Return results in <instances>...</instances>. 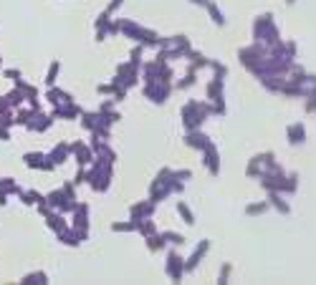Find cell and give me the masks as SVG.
I'll return each mask as SVG.
<instances>
[{
	"label": "cell",
	"mask_w": 316,
	"mask_h": 285,
	"mask_svg": "<svg viewBox=\"0 0 316 285\" xmlns=\"http://www.w3.org/2000/svg\"><path fill=\"white\" fill-rule=\"evenodd\" d=\"M3 76H5V78H10V81H18L23 73H20V69H3Z\"/></svg>",
	"instance_id": "obj_49"
},
{
	"label": "cell",
	"mask_w": 316,
	"mask_h": 285,
	"mask_svg": "<svg viewBox=\"0 0 316 285\" xmlns=\"http://www.w3.org/2000/svg\"><path fill=\"white\" fill-rule=\"evenodd\" d=\"M0 73H3V58H0Z\"/></svg>",
	"instance_id": "obj_58"
},
{
	"label": "cell",
	"mask_w": 316,
	"mask_h": 285,
	"mask_svg": "<svg viewBox=\"0 0 316 285\" xmlns=\"http://www.w3.org/2000/svg\"><path fill=\"white\" fill-rule=\"evenodd\" d=\"M46 205L51 210L63 212V214H71L74 207L79 205V200H76V197H71V194H66V192H63V187H61V189H53V192L46 194Z\"/></svg>",
	"instance_id": "obj_11"
},
{
	"label": "cell",
	"mask_w": 316,
	"mask_h": 285,
	"mask_svg": "<svg viewBox=\"0 0 316 285\" xmlns=\"http://www.w3.org/2000/svg\"><path fill=\"white\" fill-rule=\"evenodd\" d=\"M23 162H26L28 169H38V172H53L56 169V164L48 159V154H43V151H26Z\"/></svg>",
	"instance_id": "obj_15"
},
{
	"label": "cell",
	"mask_w": 316,
	"mask_h": 285,
	"mask_svg": "<svg viewBox=\"0 0 316 285\" xmlns=\"http://www.w3.org/2000/svg\"><path fill=\"white\" fill-rule=\"evenodd\" d=\"M18 200L23 202L26 207H36V205H40V202H46V194H40V192H36V189H20Z\"/></svg>",
	"instance_id": "obj_29"
},
{
	"label": "cell",
	"mask_w": 316,
	"mask_h": 285,
	"mask_svg": "<svg viewBox=\"0 0 316 285\" xmlns=\"http://www.w3.org/2000/svg\"><path fill=\"white\" fill-rule=\"evenodd\" d=\"M175 207H177V214L182 217L185 225H195V212L187 207V202H175Z\"/></svg>",
	"instance_id": "obj_36"
},
{
	"label": "cell",
	"mask_w": 316,
	"mask_h": 285,
	"mask_svg": "<svg viewBox=\"0 0 316 285\" xmlns=\"http://www.w3.org/2000/svg\"><path fill=\"white\" fill-rule=\"evenodd\" d=\"M182 126L185 131H193V129H202V124L213 116V106H210V101H195L190 99L185 106H182Z\"/></svg>",
	"instance_id": "obj_4"
},
{
	"label": "cell",
	"mask_w": 316,
	"mask_h": 285,
	"mask_svg": "<svg viewBox=\"0 0 316 285\" xmlns=\"http://www.w3.org/2000/svg\"><path fill=\"white\" fill-rule=\"evenodd\" d=\"M38 108H31V106H18L15 108V126H28V121L33 119V114Z\"/></svg>",
	"instance_id": "obj_34"
},
{
	"label": "cell",
	"mask_w": 316,
	"mask_h": 285,
	"mask_svg": "<svg viewBox=\"0 0 316 285\" xmlns=\"http://www.w3.org/2000/svg\"><path fill=\"white\" fill-rule=\"evenodd\" d=\"M117 101H114V96L112 99H107V101H101V106H99V111H104V114H109V111H117Z\"/></svg>",
	"instance_id": "obj_48"
},
{
	"label": "cell",
	"mask_w": 316,
	"mask_h": 285,
	"mask_svg": "<svg viewBox=\"0 0 316 285\" xmlns=\"http://www.w3.org/2000/svg\"><path fill=\"white\" fill-rule=\"evenodd\" d=\"M83 182H86V167H79L76 177H74V184L79 187V184H83Z\"/></svg>",
	"instance_id": "obj_50"
},
{
	"label": "cell",
	"mask_w": 316,
	"mask_h": 285,
	"mask_svg": "<svg viewBox=\"0 0 316 285\" xmlns=\"http://www.w3.org/2000/svg\"><path fill=\"white\" fill-rule=\"evenodd\" d=\"M268 205L276 212H281V214H291V205L283 200L281 192H268Z\"/></svg>",
	"instance_id": "obj_30"
},
{
	"label": "cell",
	"mask_w": 316,
	"mask_h": 285,
	"mask_svg": "<svg viewBox=\"0 0 316 285\" xmlns=\"http://www.w3.org/2000/svg\"><path fill=\"white\" fill-rule=\"evenodd\" d=\"M190 3H193V5H198V8H205V5L210 3V0H190Z\"/></svg>",
	"instance_id": "obj_56"
},
{
	"label": "cell",
	"mask_w": 316,
	"mask_h": 285,
	"mask_svg": "<svg viewBox=\"0 0 316 285\" xmlns=\"http://www.w3.org/2000/svg\"><path fill=\"white\" fill-rule=\"evenodd\" d=\"M0 189H5L8 194H15V197L20 194V187L15 184V179H13V177H3V179H0Z\"/></svg>",
	"instance_id": "obj_43"
},
{
	"label": "cell",
	"mask_w": 316,
	"mask_h": 285,
	"mask_svg": "<svg viewBox=\"0 0 316 285\" xmlns=\"http://www.w3.org/2000/svg\"><path fill=\"white\" fill-rule=\"evenodd\" d=\"M81 114H83V108H81L76 101L58 104V106H53V111H51V116H53L56 121H76Z\"/></svg>",
	"instance_id": "obj_14"
},
{
	"label": "cell",
	"mask_w": 316,
	"mask_h": 285,
	"mask_svg": "<svg viewBox=\"0 0 316 285\" xmlns=\"http://www.w3.org/2000/svg\"><path fill=\"white\" fill-rule=\"evenodd\" d=\"M207 252H210V240L205 237V240H200V243H198V248L193 250V255L185 260V273H193L195 268H200V262H202V257Z\"/></svg>",
	"instance_id": "obj_17"
},
{
	"label": "cell",
	"mask_w": 316,
	"mask_h": 285,
	"mask_svg": "<svg viewBox=\"0 0 316 285\" xmlns=\"http://www.w3.org/2000/svg\"><path fill=\"white\" fill-rule=\"evenodd\" d=\"M8 197H10V194H8L5 189H0V207H5V205H8Z\"/></svg>",
	"instance_id": "obj_55"
},
{
	"label": "cell",
	"mask_w": 316,
	"mask_h": 285,
	"mask_svg": "<svg viewBox=\"0 0 316 285\" xmlns=\"http://www.w3.org/2000/svg\"><path fill=\"white\" fill-rule=\"evenodd\" d=\"M293 3H296V0H286V5H293Z\"/></svg>",
	"instance_id": "obj_57"
},
{
	"label": "cell",
	"mask_w": 316,
	"mask_h": 285,
	"mask_svg": "<svg viewBox=\"0 0 316 285\" xmlns=\"http://www.w3.org/2000/svg\"><path fill=\"white\" fill-rule=\"evenodd\" d=\"M121 5H124V0H112V3H109V5H107V10H109V13H112V15H114V13H117V10H119V8H121Z\"/></svg>",
	"instance_id": "obj_54"
},
{
	"label": "cell",
	"mask_w": 316,
	"mask_h": 285,
	"mask_svg": "<svg viewBox=\"0 0 316 285\" xmlns=\"http://www.w3.org/2000/svg\"><path fill=\"white\" fill-rule=\"evenodd\" d=\"M56 237H58V243H63L66 248H79V245L83 243V240H81V235H79V232H76L71 225H69L66 230H63V232H58Z\"/></svg>",
	"instance_id": "obj_28"
},
{
	"label": "cell",
	"mask_w": 316,
	"mask_h": 285,
	"mask_svg": "<svg viewBox=\"0 0 316 285\" xmlns=\"http://www.w3.org/2000/svg\"><path fill=\"white\" fill-rule=\"evenodd\" d=\"M5 111H15V108L8 104V96H0V114H5Z\"/></svg>",
	"instance_id": "obj_52"
},
{
	"label": "cell",
	"mask_w": 316,
	"mask_h": 285,
	"mask_svg": "<svg viewBox=\"0 0 316 285\" xmlns=\"http://www.w3.org/2000/svg\"><path fill=\"white\" fill-rule=\"evenodd\" d=\"M164 273L172 283H182V278H185V257L177 255L175 250H170L167 252V260H164Z\"/></svg>",
	"instance_id": "obj_13"
},
{
	"label": "cell",
	"mask_w": 316,
	"mask_h": 285,
	"mask_svg": "<svg viewBox=\"0 0 316 285\" xmlns=\"http://www.w3.org/2000/svg\"><path fill=\"white\" fill-rule=\"evenodd\" d=\"M162 237L167 240V245H182L185 243V235L182 232H175V230H164Z\"/></svg>",
	"instance_id": "obj_42"
},
{
	"label": "cell",
	"mask_w": 316,
	"mask_h": 285,
	"mask_svg": "<svg viewBox=\"0 0 316 285\" xmlns=\"http://www.w3.org/2000/svg\"><path fill=\"white\" fill-rule=\"evenodd\" d=\"M69 157H71V146H69V142H58V144L48 151V159H51L56 167L66 164V162H69Z\"/></svg>",
	"instance_id": "obj_24"
},
{
	"label": "cell",
	"mask_w": 316,
	"mask_h": 285,
	"mask_svg": "<svg viewBox=\"0 0 316 285\" xmlns=\"http://www.w3.org/2000/svg\"><path fill=\"white\" fill-rule=\"evenodd\" d=\"M261 187L266 192H281V194H293L299 189V174L296 172H271V174H263L258 179Z\"/></svg>",
	"instance_id": "obj_6"
},
{
	"label": "cell",
	"mask_w": 316,
	"mask_h": 285,
	"mask_svg": "<svg viewBox=\"0 0 316 285\" xmlns=\"http://www.w3.org/2000/svg\"><path fill=\"white\" fill-rule=\"evenodd\" d=\"M278 40H281V33H278L273 13L256 15V20H253V43H261V46L271 48V46H276Z\"/></svg>",
	"instance_id": "obj_3"
},
{
	"label": "cell",
	"mask_w": 316,
	"mask_h": 285,
	"mask_svg": "<svg viewBox=\"0 0 316 285\" xmlns=\"http://www.w3.org/2000/svg\"><path fill=\"white\" fill-rule=\"evenodd\" d=\"M5 96H8V104H10L13 108H18V106H23V104H26V94L20 91V89H13V91H8Z\"/></svg>",
	"instance_id": "obj_40"
},
{
	"label": "cell",
	"mask_w": 316,
	"mask_h": 285,
	"mask_svg": "<svg viewBox=\"0 0 316 285\" xmlns=\"http://www.w3.org/2000/svg\"><path fill=\"white\" fill-rule=\"evenodd\" d=\"M286 137H288V144H293V146H301V144L306 142V126H304L301 121L291 124V126L286 129Z\"/></svg>",
	"instance_id": "obj_25"
},
{
	"label": "cell",
	"mask_w": 316,
	"mask_h": 285,
	"mask_svg": "<svg viewBox=\"0 0 316 285\" xmlns=\"http://www.w3.org/2000/svg\"><path fill=\"white\" fill-rule=\"evenodd\" d=\"M96 94L99 96H112V83H99L96 86Z\"/></svg>",
	"instance_id": "obj_51"
},
{
	"label": "cell",
	"mask_w": 316,
	"mask_h": 285,
	"mask_svg": "<svg viewBox=\"0 0 316 285\" xmlns=\"http://www.w3.org/2000/svg\"><path fill=\"white\" fill-rule=\"evenodd\" d=\"M112 230L114 232H137V222L129 220V222H112Z\"/></svg>",
	"instance_id": "obj_44"
},
{
	"label": "cell",
	"mask_w": 316,
	"mask_h": 285,
	"mask_svg": "<svg viewBox=\"0 0 316 285\" xmlns=\"http://www.w3.org/2000/svg\"><path fill=\"white\" fill-rule=\"evenodd\" d=\"M53 121H56V119H53L51 114H46L43 108H40V111H36V114H33V119L28 121V126H26V129H28V131H36V134H46V131L53 126Z\"/></svg>",
	"instance_id": "obj_18"
},
{
	"label": "cell",
	"mask_w": 316,
	"mask_h": 285,
	"mask_svg": "<svg viewBox=\"0 0 316 285\" xmlns=\"http://www.w3.org/2000/svg\"><path fill=\"white\" fill-rule=\"evenodd\" d=\"M202 164H205V169L213 174V177H218V174H220V151L215 149V144H210L202 151Z\"/></svg>",
	"instance_id": "obj_21"
},
{
	"label": "cell",
	"mask_w": 316,
	"mask_h": 285,
	"mask_svg": "<svg viewBox=\"0 0 316 285\" xmlns=\"http://www.w3.org/2000/svg\"><path fill=\"white\" fill-rule=\"evenodd\" d=\"M139 76H142V81H144V83H147V81H170V83H172L175 71L170 69V66H167V58L157 53V58H155V61H144Z\"/></svg>",
	"instance_id": "obj_8"
},
{
	"label": "cell",
	"mask_w": 316,
	"mask_h": 285,
	"mask_svg": "<svg viewBox=\"0 0 316 285\" xmlns=\"http://www.w3.org/2000/svg\"><path fill=\"white\" fill-rule=\"evenodd\" d=\"M117 76L121 78V83L126 86V89H132V86H137L139 83V69H134V66L129 63V61H126V63H119L117 66Z\"/></svg>",
	"instance_id": "obj_20"
},
{
	"label": "cell",
	"mask_w": 316,
	"mask_h": 285,
	"mask_svg": "<svg viewBox=\"0 0 316 285\" xmlns=\"http://www.w3.org/2000/svg\"><path fill=\"white\" fill-rule=\"evenodd\" d=\"M268 210H271L268 200H266V202H253V205L245 207V214H248V217H258V214H266Z\"/></svg>",
	"instance_id": "obj_38"
},
{
	"label": "cell",
	"mask_w": 316,
	"mask_h": 285,
	"mask_svg": "<svg viewBox=\"0 0 316 285\" xmlns=\"http://www.w3.org/2000/svg\"><path fill=\"white\" fill-rule=\"evenodd\" d=\"M155 210H157V202H152V200H142V202H134V205L129 207V217L137 222V220H144V217H152Z\"/></svg>",
	"instance_id": "obj_22"
},
{
	"label": "cell",
	"mask_w": 316,
	"mask_h": 285,
	"mask_svg": "<svg viewBox=\"0 0 316 285\" xmlns=\"http://www.w3.org/2000/svg\"><path fill=\"white\" fill-rule=\"evenodd\" d=\"M46 101L51 104V106H58V104H66V101H76L69 91H63V89H58V86H48V91H46Z\"/></svg>",
	"instance_id": "obj_26"
},
{
	"label": "cell",
	"mask_w": 316,
	"mask_h": 285,
	"mask_svg": "<svg viewBox=\"0 0 316 285\" xmlns=\"http://www.w3.org/2000/svg\"><path fill=\"white\" fill-rule=\"evenodd\" d=\"M0 142H10V126L0 124Z\"/></svg>",
	"instance_id": "obj_53"
},
{
	"label": "cell",
	"mask_w": 316,
	"mask_h": 285,
	"mask_svg": "<svg viewBox=\"0 0 316 285\" xmlns=\"http://www.w3.org/2000/svg\"><path fill=\"white\" fill-rule=\"evenodd\" d=\"M271 172H283V167L276 162V154H273V151H263V154H256L248 162L245 177L248 179H261L263 174H271Z\"/></svg>",
	"instance_id": "obj_7"
},
{
	"label": "cell",
	"mask_w": 316,
	"mask_h": 285,
	"mask_svg": "<svg viewBox=\"0 0 316 285\" xmlns=\"http://www.w3.org/2000/svg\"><path fill=\"white\" fill-rule=\"evenodd\" d=\"M137 232H139L142 237H147V235L157 232V225L152 222V217H144V220H137Z\"/></svg>",
	"instance_id": "obj_37"
},
{
	"label": "cell",
	"mask_w": 316,
	"mask_h": 285,
	"mask_svg": "<svg viewBox=\"0 0 316 285\" xmlns=\"http://www.w3.org/2000/svg\"><path fill=\"white\" fill-rule=\"evenodd\" d=\"M230 273H233V265H230V262H223V268H220V273H218V283L225 285V283L230 280Z\"/></svg>",
	"instance_id": "obj_45"
},
{
	"label": "cell",
	"mask_w": 316,
	"mask_h": 285,
	"mask_svg": "<svg viewBox=\"0 0 316 285\" xmlns=\"http://www.w3.org/2000/svg\"><path fill=\"white\" fill-rule=\"evenodd\" d=\"M144 243H147V250L150 252H162L167 248V240L162 237V232H152V235H147L144 237Z\"/></svg>",
	"instance_id": "obj_31"
},
{
	"label": "cell",
	"mask_w": 316,
	"mask_h": 285,
	"mask_svg": "<svg viewBox=\"0 0 316 285\" xmlns=\"http://www.w3.org/2000/svg\"><path fill=\"white\" fill-rule=\"evenodd\" d=\"M119 33L126 36V38H132L134 43H139V46H144V48H159V40H162V36H157L155 31L134 23V20H129V18L119 20Z\"/></svg>",
	"instance_id": "obj_5"
},
{
	"label": "cell",
	"mask_w": 316,
	"mask_h": 285,
	"mask_svg": "<svg viewBox=\"0 0 316 285\" xmlns=\"http://www.w3.org/2000/svg\"><path fill=\"white\" fill-rule=\"evenodd\" d=\"M20 285H48V273L33 270V273H28V275L20 278Z\"/></svg>",
	"instance_id": "obj_33"
},
{
	"label": "cell",
	"mask_w": 316,
	"mask_h": 285,
	"mask_svg": "<svg viewBox=\"0 0 316 285\" xmlns=\"http://www.w3.org/2000/svg\"><path fill=\"white\" fill-rule=\"evenodd\" d=\"M182 194L185 192V182H180V179H175V174H172V169L170 167H164V169H159V174L155 177V182L150 184V200L152 202H164L170 194Z\"/></svg>",
	"instance_id": "obj_2"
},
{
	"label": "cell",
	"mask_w": 316,
	"mask_h": 285,
	"mask_svg": "<svg viewBox=\"0 0 316 285\" xmlns=\"http://www.w3.org/2000/svg\"><path fill=\"white\" fill-rule=\"evenodd\" d=\"M71 227L81 235V240L86 243L89 240V205L86 202H79L71 212Z\"/></svg>",
	"instance_id": "obj_12"
},
{
	"label": "cell",
	"mask_w": 316,
	"mask_h": 285,
	"mask_svg": "<svg viewBox=\"0 0 316 285\" xmlns=\"http://www.w3.org/2000/svg\"><path fill=\"white\" fill-rule=\"evenodd\" d=\"M172 91H175V83H170V81H147L142 86V94L157 106L167 104V99L172 96Z\"/></svg>",
	"instance_id": "obj_10"
},
{
	"label": "cell",
	"mask_w": 316,
	"mask_h": 285,
	"mask_svg": "<svg viewBox=\"0 0 316 285\" xmlns=\"http://www.w3.org/2000/svg\"><path fill=\"white\" fill-rule=\"evenodd\" d=\"M205 10H207V15H210V20L218 26V28H223L228 20H225V15H223V10H220V5L215 3V0H210V3L205 5Z\"/></svg>",
	"instance_id": "obj_32"
},
{
	"label": "cell",
	"mask_w": 316,
	"mask_h": 285,
	"mask_svg": "<svg viewBox=\"0 0 316 285\" xmlns=\"http://www.w3.org/2000/svg\"><path fill=\"white\" fill-rule=\"evenodd\" d=\"M43 220H46V227L51 230V232H63V230H66L71 222H66V214H63V212H58V210H51L46 217H43Z\"/></svg>",
	"instance_id": "obj_23"
},
{
	"label": "cell",
	"mask_w": 316,
	"mask_h": 285,
	"mask_svg": "<svg viewBox=\"0 0 316 285\" xmlns=\"http://www.w3.org/2000/svg\"><path fill=\"white\" fill-rule=\"evenodd\" d=\"M142 53H144V46H139V43H137V46L132 48V56H129V63L134 66V69H139V71H142V66H144Z\"/></svg>",
	"instance_id": "obj_41"
},
{
	"label": "cell",
	"mask_w": 316,
	"mask_h": 285,
	"mask_svg": "<svg viewBox=\"0 0 316 285\" xmlns=\"http://www.w3.org/2000/svg\"><path fill=\"white\" fill-rule=\"evenodd\" d=\"M58 73H61V61H51L48 71H46V86H56Z\"/></svg>",
	"instance_id": "obj_39"
},
{
	"label": "cell",
	"mask_w": 316,
	"mask_h": 285,
	"mask_svg": "<svg viewBox=\"0 0 316 285\" xmlns=\"http://www.w3.org/2000/svg\"><path fill=\"white\" fill-rule=\"evenodd\" d=\"M190 48H193V46H190V38H187L185 33L170 36V38H162V40H159V56H164L167 61L185 58Z\"/></svg>",
	"instance_id": "obj_9"
},
{
	"label": "cell",
	"mask_w": 316,
	"mask_h": 285,
	"mask_svg": "<svg viewBox=\"0 0 316 285\" xmlns=\"http://www.w3.org/2000/svg\"><path fill=\"white\" fill-rule=\"evenodd\" d=\"M172 174H175V179H180V182L193 179V172H190V169H172Z\"/></svg>",
	"instance_id": "obj_47"
},
{
	"label": "cell",
	"mask_w": 316,
	"mask_h": 285,
	"mask_svg": "<svg viewBox=\"0 0 316 285\" xmlns=\"http://www.w3.org/2000/svg\"><path fill=\"white\" fill-rule=\"evenodd\" d=\"M207 69H213L215 76H228V66L220 63V61H213V58H210V66H207Z\"/></svg>",
	"instance_id": "obj_46"
},
{
	"label": "cell",
	"mask_w": 316,
	"mask_h": 285,
	"mask_svg": "<svg viewBox=\"0 0 316 285\" xmlns=\"http://www.w3.org/2000/svg\"><path fill=\"white\" fill-rule=\"evenodd\" d=\"M185 58H187V69H190V71H200V69H207V66H210V58L202 56L200 51H193V48L187 51Z\"/></svg>",
	"instance_id": "obj_27"
},
{
	"label": "cell",
	"mask_w": 316,
	"mask_h": 285,
	"mask_svg": "<svg viewBox=\"0 0 316 285\" xmlns=\"http://www.w3.org/2000/svg\"><path fill=\"white\" fill-rule=\"evenodd\" d=\"M185 144H187L190 149L205 151L210 144H213V139H210L207 134H202V129H193V131H185Z\"/></svg>",
	"instance_id": "obj_19"
},
{
	"label": "cell",
	"mask_w": 316,
	"mask_h": 285,
	"mask_svg": "<svg viewBox=\"0 0 316 285\" xmlns=\"http://www.w3.org/2000/svg\"><path fill=\"white\" fill-rule=\"evenodd\" d=\"M198 83V71H190L187 69V73L175 83V91H185V89H193V86Z\"/></svg>",
	"instance_id": "obj_35"
},
{
	"label": "cell",
	"mask_w": 316,
	"mask_h": 285,
	"mask_svg": "<svg viewBox=\"0 0 316 285\" xmlns=\"http://www.w3.org/2000/svg\"><path fill=\"white\" fill-rule=\"evenodd\" d=\"M69 146H71V157H74V162H76L79 167H89V164L94 162V149H91V144H86V142H71Z\"/></svg>",
	"instance_id": "obj_16"
},
{
	"label": "cell",
	"mask_w": 316,
	"mask_h": 285,
	"mask_svg": "<svg viewBox=\"0 0 316 285\" xmlns=\"http://www.w3.org/2000/svg\"><path fill=\"white\" fill-rule=\"evenodd\" d=\"M79 121H81V126L86 129V131H91L94 137L109 142L114 124L121 121V114L119 111H109V114H104V111H83L79 116Z\"/></svg>",
	"instance_id": "obj_1"
}]
</instances>
